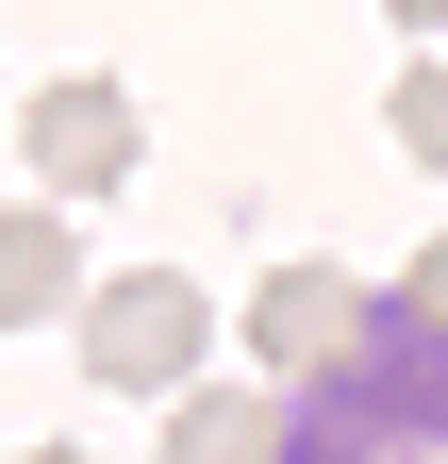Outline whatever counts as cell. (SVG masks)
<instances>
[{"label": "cell", "instance_id": "obj_3", "mask_svg": "<svg viewBox=\"0 0 448 464\" xmlns=\"http://www.w3.org/2000/svg\"><path fill=\"white\" fill-rule=\"evenodd\" d=\"M365 332H382V299H365V282L349 266H266V299H249V348H266V382H349L365 365Z\"/></svg>", "mask_w": 448, "mask_h": 464}, {"label": "cell", "instance_id": "obj_6", "mask_svg": "<svg viewBox=\"0 0 448 464\" xmlns=\"http://www.w3.org/2000/svg\"><path fill=\"white\" fill-rule=\"evenodd\" d=\"M166 464H283V398L266 382H200L166 415Z\"/></svg>", "mask_w": 448, "mask_h": 464}, {"label": "cell", "instance_id": "obj_8", "mask_svg": "<svg viewBox=\"0 0 448 464\" xmlns=\"http://www.w3.org/2000/svg\"><path fill=\"white\" fill-rule=\"evenodd\" d=\"M382 315H399V332H432V348H448V249H415V266H399V299H382Z\"/></svg>", "mask_w": 448, "mask_h": 464}, {"label": "cell", "instance_id": "obj_10", "mask_svg": "<svg viewBox=\"0 0 448 464\" xmlns=\"http://www.w3.org/2000/svg\"><path fill=\"white\" fill-rule=\"evenodd\" d=\"M34 464H83V448H34Z\"/></svg>", "mask_w": 448, "mask_h": 464}, {"label": "cell", "instance_id": "obj_5", "mask_svg": "<svg viewBox=\"0 0 448 464\" xmlns=\"http://www.w3.org/2000/svg\"><path fill=\"white\" fill-rule=\"evenodd\" d=\"M67 299H83V232L50 216V199H17V216H0V332H17V315H67Z\"/></svg>", "mask_w": 448, "mask_h": 464}, {"label": "cell", "instance_id": "obj_4", "mask_svg": "<svg viewBox=\"0 0 448 464\" xmlns=\"http://www.w3.org/2000/svg\"><path fill=\"white\" fill-rule=\"evenodd\" d=\"M17 150H34V183H50V216H67V199H100V183H133V83H100V67H67V83H34V116H17Z\"/></svg>", "mask_w": 448, "mask_h": 464}, {"label": "cell", "instance_id": "obj_7", "mask_svg": "<svg viewBox=\"0 0 448 464\" xmlns=\"http://www.w3.org/2000/svg\"><path fill=\"white\" fill-rule=\"evenodd\" d=\"M382 116H399L415 166H448V50H432V67H399V100H382Z\"/></svg>", "mask_w": 448, "mask_h": 464}, {"label": "cell", "instance_id": "obj_1", "mask_svg": "<svg viewBox=\"0 0 448 464\" xmlns=\"http://www.w3.org/2000/svg\"><path fill=\"white\" fill-rule=\"evenodd\" d=\"M283 464H448V348L382 315L349 382H316L283 415Z\"/></svg>", "mask_w": 448, "mask_h": 464}, {"label": "cell", "instance_id": "obj_2", "mask_svg": "<svg viewBox=\"0 0 448 464\" xmlns=\"http://www.w3.org/2000/svg\"><path fill=\"white\" fill-rule=\"evenodd\" d=\"M200 348H216L200 282H166V266H133V282H83V365L117 382V398H200Z\"/></svg>", "mask_w": 448, "mask_h": 464}, {"label": "cell", "instance_id": "obj_9", "mask_svg": "<svg viewBox=\"0 0 448 464\" xmlns=\"http://www.w3.org/2000/svg\"><path fill=\"white\" fill-rule=\"evenodd\" d=\"M382 17H399V34H448V0H382Z\"/></svg>", "mask_w": 448, "mask_h": 464}]
</instances>
